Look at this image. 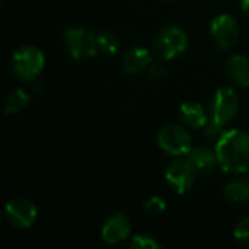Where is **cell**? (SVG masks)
Here are the masks:
<instances>
[{
	"mask_svg": "<svg viewBox=\"0 0 249 249\" xmlns=\"http://www.w3.org/2000/svg\"><path fill=\"white\" fill-rule=\"evenodd\" d=\"M214 152L225 172L249 174V133L238 128L223 131Z\"/></svg>",
	"mask_w": 249,
	"mask_h": 249,
	"instance_id": "cell-1",
	"label": "cell"
},
{
	"mask_svg": "<svg viewBox=\"0 0 249 249\" xmlns=\"http://www.w3.org/2000/svg\"><path fill=\"white\" fill-rule=\"evenodd\" d=\"M239 111V98L232 88H220L216 90L210 104V120L206 125L207 137H217L225 131Z\"/></svg>",
	"mask_w": 249,
	"mask_h": 249,
	"instance_id": "cell-2",
	"label": "cell"
},
{
	"mask_svg": "<svg viewBox=\"0 0 249 249\" xmlns=\"http://www.w3.org/2000/svg\"><path fill=\"white\" fill-rule=\"evenodd\" d=\"M12 70L22 82H34L45 66L44 53L34 45H23L12 55Z\"/></svg>",
	"mask_w": 249,
	"mask_h": 249,
	"instance_id": "cell-3",
	"label": "cell"
},
{
	"mask_svg": "<svg viewBox=\"0 0 249 249\" xmlns=\"http://www.w3.org/2000/svg\"><path fill=\"white\" fill-rule=\"evenodd\" d=\"M188 48V35L179 26H166L153 39V51L160 60H172Z\"/></svg>",
	"mask_w": 249,
	"mask_h": 249,
	"instance_id": "cell-4",
	"label": "cell"
},
{
	"mask_svg": "<svg viewBox=\"0 0 249 249\" xmlns=\"http://www.w3.org/2000/svg\"><path fill=\"white\" fill-rule=\"evenodd\" d=\"M63 42L67 53L76 60L90 58L99 54L96 34L85 28H67L63 35Z\"/></svg>",
	"mask_w": 249,
	"mask_h": 249,
	"instance_id": "cell-5",
	"label": "cell"
},
{
	"mask_svg": "<svg viewBox=\"0 0 249 249\" xmlns=\"http://www.w3.org/2000/svg\"><path fill=\"white\" fill-rule=\"evenodd\" d=\"M158 144L171 156H184L191 152L193 139L185 127L179 124H166L158 133Z\"/></svg>",
	"mask_w": 249,
	"mask_h": 249,
	"instance_id": "cell-6",
	"label": "cell"
},
{
	"mask_svg": "<svg viewBox=\"0 0 249 249\" xmlns=\"http://www.w3.org/2000/svg\"><path fill=\"white\" fill-rule=\"evenodd\" d=\"M210 34H212L214 44L219 48L229 50L238 42V38H239L238 20L228 13L219 15L212 20Z\"/></svg>",
	"mask_w": 249,
	"mask_h": 249,
	"instance_id": "cell-7",
	"label": "cell"
},
{
	"mask_svg": "<svg viewBox=\"0 0 249 249\" xmlns=\"http://www.w3.org/2000/svg\"><path fill=\"white\" fill-rule=\"evenodd\" d=\"M197 171L193 168L188 159H179L169 165L165 179L169 188L177 194H185L188 193L196 181Z\"/></svg>",
	"mask_w": 249,
	"mask_h": 249,
	"instance_id": "cell-8",
	"label": "cell"
},
{
	"mask_svg": "<svg viewBox=\"0 0 249 249\" xmlns=\"http://www.w3.org/2000/svg\"><path fill=\"white\" fill-rule=\"evenodd\" d=\"M36 207L25 198H15L6 204V219L15 229H28L36 220Z\"/></svg>",
	"mask_w": 249,
	"mask_h": 249,
	"instance_id": "cell-9",
	"label": "cell"
},
{
	"mask_svg": "<svg viewBox=\"0 0 249 249\" xmlns=\"http://www.w3.org/2000/svg\"><path fill=\"white\" fill-rule=\"evenodd\" d=\"M130 220L124 213H115L111 217L107 219V222L102 226L101 235L102 239L111 245L120 244L125 241L130 235Z\"/></svg>",
	"mask_w": 249,
	"mask_h": 249,
	"instance_id": "cell-10",
	"label": "cell"
},
{
	"mask_svg": "<svg viewBox=\"0 0 249 249\" xmlns=\"http://www.w3.org/2000/svg\"><path fill=\"white\" fill-rule=\"evenodd\" d=\"M150 64H152V54L147 48L143 47H133L127 50L121 57L123 70L128 74H136L143 70H147Z\"/></svg>",
	"mask_w": 249,
	"mask_h": 249,
	"instance_id": "cell-11",
	"label": "cell"
},
{
	"mask_svg": "<svg viewBox=\"0 0 249 249\" xmlns=\"http://www.w3.org/2000/svg\"><path fill=\"white\" fill-rule=\"evenodd\" d=\"M226 74L238 86H249V58L241 54H233L226 61Z\"/></svg>",
	"mask_w": 249,
	"mask_h": 249,
	"instance_id": "cell-12",
	"label": "cell"
},
{
	"mask_svg": "<svg viewBox=\"0 0 249 249\" xmlns=\"http://www.w3.org/2000/svg\"><path fill=\"white\" fill-rule=\"evenodd\" d=\"M179 117H181V121L193 130L203 128L209 123V118H207L204 108L197 102L182 104L181 109H179Z\"/></svg>",
	"mask_w": 249,
	"mask_h": 249,
	"instance_id": "cell-13",
	"label": "cell"
},
{
	"mask_svg": "<svg viewBox=\"0 0 249 249\" xmlns=\"http://www.w3.org/2000/svg\"><path fill=\"white\" fill-rule=\"evenodd\" d=\"M187 159L190 160L193 168L197 172H201V174L210 172L219 165L216 152H212V150H209L206 147H194V149H191Z\"/></svg>",
	"mask_w": 249,
	"mask_h": 249,
	"instance_id": "cell-14",
	"label": "cell"
},
{
	"mask_svg": "<svg viewBox=\"0 0 249 249\" xmlns=\"http://www.w3.org/2000/svg\"><path fill=\"white\" fill-rule=\"evenodd\" d=\"M225 197L232 203L249 201V178H242L229 182L225 188Z\"/></svg>",
	"mask_w": 249,
	"mask_h": 249,
	"instance_id": "cell-15",
	"label": "cell"
},
{
	"mask_svg": "<svg viewBox=\"0 0 249 249\" xmlns=\"http://www.w3.org/2000/svg\"><path fill=\"white\" fill-rule=\"evenodd\" d=\"M29 93L22 89V88H18L15 90H12L6 99V107H4V111L6 114L9 115H15V114H19L22 112L23 109H26V107L29 105Z\"/></svg>",
	"mask_w": 249,
	"mask_h": 249,
	"instance_id": "cell-16",
	"label": "cell"
},
{
	"mask_svg": "<svg viewBox=\"0 0 249 249\" xmlns=\"http://www.w3.org/2000/svg\"><path fill=\"white\" fill-rule=\"evenodd\" d=\"M96 39H98V50L99 54H105V55H112L118 51L120 48V42L118 38L108 31H102L99 34H96Z\"/></svg>",
	"mask_w": 249,
	"mask_h": 249,
	"instance_id": "cell-17",
	"label": "cell"
},
{
	"mask_svg": "<svg viewBox=\"0 0 249 249\" xmlns=\"http://www.w3.org/2000/svg\"><path fill=\"white\" fill-rule=\"evenodd\" d=\"M144 212L147 214H153V216H159L162 214L165 210H166V201L158 196H153L150 198H147L144 201V206H143Z\"/></svg>",
	"mask_w": 249,
	"mask_h": 249,
	"instance_id": "cell-18",
	"label": "cell"
},
{
	"mask_svg": "<svg viewBox=\"0 0 249 249\" xmlns=\"http://www.w3.org/2000/svg\"><path fill=\"white\" fill-rule=\"evenodd\" d=\"M130 247L133 249H159L162 245H160L153 236L136 235V236L131 239Z\"/></svg>",
	"mask_w": 249,
	"mask_h": 249,
	"instance_id": "cell-19",
	"label": "cell"
},
{
	"mask_svg": "<svg viewBox=\"0 0 249 249\" xmlns=\"http://www.w3.org/2000/svg\"><path fill=\"white\" fill-rule=\"evenodd\" d=\"M233 236L235 239L244 245V247H249V217L248 219H244L241 220L236 228H235V232H233Z\"/></svg>",
	"mask_w": 249,
	"mask_h": 249,
	"instance_id": "cell-20",
	"label": "cell"
},
{
	"mask_svg": "<svg viewBox=\"0 0 249 249\" xmlns=\"http://www.w3.org/2000/svg\"><path fill=\"white\" fill-rule=\"evenodd\" d=\"M147 74H149V77L153 79V80L162 79V77H165V74H166V67H165L162 63H153V61H152V64L147 67Z\"/></svg>",
	"mask_w": 249,
	"mask_h": 249,
	"instance_id": "cell-21",
	"label": "cell"
},
{
	"mask_svg": "<svg viewBox=\"0 0 249 249\" xmlns=\"http://www.w3.org/2000/svg\"><path fill=\"white\" fill-rule=\"evenodd\" d=\"M242 10L245 12V15L249 19V0H242Z\"/></svg>",
	"mask_w": 249,
	"mask_h": 249,
	"instance_id": "cell-22",
	"label": "cell"
}]
</instances>
